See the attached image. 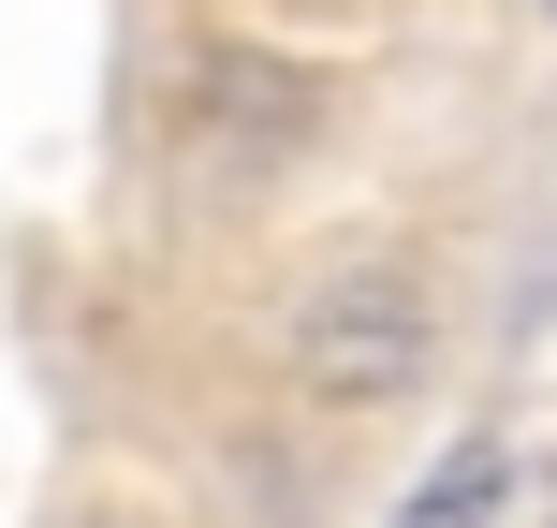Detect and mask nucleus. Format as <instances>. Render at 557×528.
Masks as SVG:
<instances>
[{
  "mask_svg": "<svg viewBox=\"0 0 557 528\" xmlns=\"http://www.w3.org/2000/svg\"><path fill=\"white\" fill-rule=\"evenodd\" d=\"M176 118H191V147H206L221 176H264L278 147H308L323 88H308L278 45H206V59H191V88H176Z\"/></svg>",
  "mask_w": 557,
  "mask_h": 528,
  "instance_id": "nucleus-2",
  "label": "nucleus"
},
{
  "mask_svg": "<svg viewBox=\"0 0 557 528\" xmlns=\"http://www.w3.org/2000/svg\"><path fill=\"white\" fill-rule=\"evenodd\" d=\"M425 353H441V308H425L411 265H323V279H308V308H294V382L337 396V412L411 396Z\"/></svg>",
  "mask_w": 557,
  "mask_h": 528,
  "instance_id": "nucleus-1",
  "label": "nucleus"
},
{
  "mask_svg": "<svg viewBox=\"0 0 557 528\" xmlns=\"http://www.w3.org/2000/svg\"><path fill=\"white\" fill-rule=\"evenodd\" d=\"M499 514H513V441H455L382 528H499Z\"/></svg>",
  "mask_w": 557,
  "mask_h": 528,
  "instance_id": "nucleus-3",
  "label": "nucleus"
}]
</instances>
